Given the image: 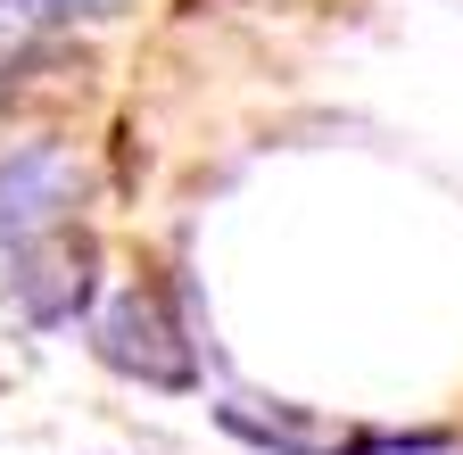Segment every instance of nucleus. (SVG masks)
<instances>
[{
    "mask_svg": "<svg viewBox=\"0 0 463 455\" xmlns=\"http://www.w3.org/2000/svg\"><path fill=\"white\" fill-rule=\"evenodd\" d=\"M91 9H108V0H0V33H9V42H33V33H50V25L91 17Z\"/></svg>",
    "mask_w": 463,
    "mask_h": 455,
    "instance_id": "39448f33",
    "label": "nucleus"
},
{
    "mask_svg": "<svg viewBox=\"0 0 463 455\" xmlns=\"http://www.w3.org/2000/svg\"><path fill=\"white\" fill-rule=\"evenodd\" d=\"M91 356L116 381H141V389H165V397L199 389V339L174 315L165 281H125V290H108L91 307Z\"/></svg>",
    "mask_w": 463,
    "mask_h": 455,
    "instance_id": "f257e3e1",
    "label": "nucleus"
},
{
    "mask_svg": "<svg viewBox=\"0 0 463 455\" xmlns=\"http://www.w3.org/2000/svg\"><path fill=\"white\" fill-rule=\"evenodd\" d=\"M83 199V166L67 141H25V149H0V257L75 223Z\"/></svg>",
    "mask_w": 463,
    "mask_h": 455,
    "instance_id": "7ed1b4c3",
    "label": "nucleus"
},
{
    "mask_svg": "<svg viewBox=\"0 0 463 455\" xmlns=\"http://www.w3.org/2000/svg\"><path fill=\"white\" fill-rule=\"evenodd\" d=\"M0 299L17 307L25 331H67L99 307V241L75 232V223H58V232L9 249V281H0Z\"/></svg>",
    "mask_w": 463,
    "mask_h": 455,
    "instance_id": "f03ea898",
    "label": "nucleus"
},
{
    "mask_svg": "<svg viewBox=\"0 0 463 455\" xmlns=\"http://www.w3.org/2000/svg\"><path fill=\"white\" fill-rule=\"evenodd\" d=\"M347 455H463V431H347Z\"/></svg>",
    "mask_w": 463,
    "mask_h": 455,
    "instance_id": "423d86ee",
    "label": "nucleus"
},
{
    "mask_svg": "<svg viewBox=\"0 0 463 455\" xmlns=\"http://www.w3.org/2000/svg\"><path fill=\"white\" fill-rule=\"evenodd\" d=\"M215 422L241 439V447H265V455H347V431L315 422L307 406H265V397H223Z\"/></svg>",
    "mask_w": 463,
    "mask_h": 455,
    "instance_id": "20e7f679",
    "label": "nucleus"
}]
</instances>
